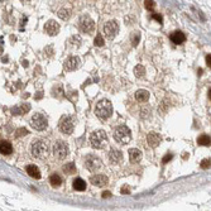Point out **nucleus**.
Instances as JSON below:
<instances>
[{"label": "nucleus", "mask_w": 211, "mask_h": 211, "mask_svg": "<svg viewBox=\"0 0 211 211\" xmlns=\"http://www.w3.org/2000/svg\"><path fill=\"white\" fill-rule=\"evenodd\" d=\"M49 152V147H48V143L43 139H37L33 142L32 144V154L36 157V158H44L47 157Z\"/></svg>", "instance_id": "1"}, {"label": "nucleus", "mask_w": 211, "mask_h": 211, "mask_svg": "<svg viewBox=\"0 0 211 211\" xmlns=\"http://www.w3.org/2000/svg\"><path fill=\"white\" fill-rule=\"evenodd\" d=\"M90 143L95 149H103L108 144V135L104 130H95L90 135Z\"/></svg>", "instance_id": "2"}, {"label": "nucleus", "mask_w": 211, "mask_h": 211, "mask_svg": "<svg viewBox=\"0 0 211 211\" xmlns=\"http://www.w3.org/2000/svg\"><path fill=\"white\" fill-rule=\"evenodd\" d=\"M95 114L100 119H103V120L110 118L111 114H113V105H111V103L109 100H106V99L99 101L98 105H96V108H95Z\"/></svg>", "instance_id": "3"}, {"label": "nucleus", "mask_w": 211, "mask_h": 211, "mask_svg": "<svg viewBox=\"0 0 211 211\" xmlns=\"http://www.w3.org/2000/svg\"><path fill=\"white\" fill-rule=\"evenodd\" d=\"M114 138L120 144H128L132 139V132L127 125H120L114 132Z\"/></svg>", "instance_id": "4"}, {"label": "nucleus", "mask_w": 211, "mask_h": 211, "mask_svg": "<svg viewBox=\"0 0 211 211\" xmlns=\"http://www.w3.org/2000/svg\"><path fill=\"white\" fill-rule=\"evenodd\" d=\"M53 154H54L58 159L66 158L67 154H68V147H67V144H66L65 142H62V140L56 142L54 145H53Z\"/></svg>", "instance_id": "5"}, {"label": "nucleus", "mask_w": 211, "mask_h": 211, "mask_svg": "<svg viewBox=\"0 0 211 211\" xmlns=\"http://www.w3.org/2000/svg\"><path fill=\"white\" fill-rule=\"evenodd\" d=\"M81 32L83 33H91L95 29V22L90 18L88 15H82L80 18V24H78Z\"/></svg>", "instance_id": "6"}, {"label": "nucleus", "mask_w": 211, "mask_h": 211, "mask_svg": "<svg viewBox=\"0 0 211 211\" xmlns=\"http://www.w3.org/2000/svg\"><path fill=\"white\" fill-rule=\"evenodd\" d=\"M101 164H103L101 159H100L99 157L94 156V154H90V156H87V157L85 158V167H86L90 172L98 171V169L101 167Z\"/></svg>", "instance_id": "7"}, {"label": "nucleus", "mask_w": 211, "mask_h": 211, "mask_svg": "<svg viewBox=\"0 0 211 211\" xmlns=\"http://www.w3.org/2000/svg\"><path fill=\"white\" fill-rule=\"evenodd\" d=\"M47 124H48L47 119H46V116L42 115V114H36V115H33V118H32V120H31V125H32V128L36 129V130H43V129H46V128H47Z\"/></svg>", "instance_id": "8"}, {"label": "nucleus", "mask_w": 211, "mask_h": 211, "mask_svg": "<svg viewBox=\"0 0 211 211\" xmlns=\"http://www.w3.org/2000/svg\"><path fill=\"white\" fill-rule=\"evenodd\" d=\"M119 32V24L116 20H110L104 25V33L109 39H113Z\"/></svg>", "instance_id": "9"}, {"label": "nucleus", "mask_w": 211, "mask_h": 211, "mask_svg": "<svg viewBox=\"0 0 211 211\" xmlns=\"http://www.w3.org/2000/svg\"><path fill=\"white\" fill-rule=\"evenodd\" d=\"M59 129H61L62 133L65 134H71L75 129V125H73V122L71 120V118H63L61 120V123H59Z\"/></svg>", "instance_id": "10"}, {"label": "nucleus", "mask_w": 211, "mask_h": 211, "mask_svg": "<svg viewBox=\"0 0 211 211\" xmlns=\"http://www.w3.org/2000/svg\"><path fill=\"white\" fill-rule=\"evenodd\" d=\"M44 32L48 34V36H57L58 32H59V25L56 20H48L46 24H44Z\"/></svg>", "instance_id": "11"}, {"label": "nucleus", "mask_w": 211, "mask_h": 211, "mask_svg": "<svg viewBox=\"0 0 211 211\" xmlns=\"http://www.w3.org/2000/svg\"><path fill=\"white\" fill-rule=\"evenodd\" d=\"M78 66H80V58L76 56H72L65 61V70L66 71H75Z\"/></svg>", "instance_id": "12"}, {"label": "nucleus", "mask_w": 211, "mask_h": 211, "mask_svg": "<svg viewBox=\"0 0 211 211\" xmlns=\"http://www.w3.org/2000/svg\"><path fill=\"white\" fill-rule=\"evenodd\" d=\"M161 140H162L161 135L157 134V133H154V132L149 133L148 137H147V142H148V145H149L150 148H156V147H158L159 143H161Z\"/></svg>", "instance_id": "13"}, {"label": "nucleus", "mask_w": 211, "mask_h": 211, "mask_svg": "<svg viewBox=\"0 0 211 211\" xmlns=\"http://www.w3.org/2000/svg\"><path fill=\"white\" fill-rule=\"evenodd\" d=\"M91 183L94 185V186H98V187H103V186H105L106 183H108V177L105 176V174H95V176H93L91 177Z\"/></svg>", "instance_id": "14"}, {"label": "nucleus", "mask_w": 211, "mask_h": 211, "mask_svg": "<svg viewBox=\"0 0 211 211\" xmlns=\"http://www.w3.org/2000/svg\"><path fill=\"white\" fill-rule=\"evenodd\" d=\"M109 159L113 164H118L123 161V153L118 149H111L110 153H109Z\"/></svg>", "instance_id": "15"}, {"label": "nucleus", "mask_w": 211, "mask_h": 211, "mask_svg": "<svg viewBox=\"0 0 211 211\" xmlns=\"http://www.w3.org/2000/svg\"><path fill=\"white\" fill-rule=\"evenodd\" d=\"M13 152V145L8 140H0V153L3 156H9Z\"/></svg>", "instance_id": "16"}, {"label": "nucleus", "mask_w": 211, "mask_h": 211, "mask_svg": "<svg viewBox=\"0 0 211 211\" xmlns=\"http://www.w3.org/2000/svg\"><path fill=\"white\" fill-rule=\"evenodd\" d=\"M31 110V105L29 104H20L19 106H14L12 108V113L13 115H24Z\"/></svg>", "instance_id": "17"}, {"label": "nucleus", "mask_w": 211, "mask_h": 211, "mask_svg": "<svg viewBox=\"0 0 211 211\" xmlns=\"http://www.w3.org/2000/svg\"><path fill=\"white\" fill-rule=\"evenodd\" d=\"M171 41L174 43V44H182L185 41H186V36L182 33V32H179V31H176L171 34Z\"/></svg>", "instance_id": "18"}, {"label": "nucleus", "mask_w": 211, "mask_h": 211, "mask_svg": "<svg viewBox=\"0 0 211 211\" xmlns=\"http://www.w3.org/2000/svg\"><path fill=\"white\" fill-rule=\"evenodd\" d=\"M129 159H130V162H133V163H135V162H139L140 161V158H142V152L139 149H137V148H132V149H129Z\"/></svg>", "instance_id": "19"}, {"label": "nucleus", "mask_w": 211, "mask_h": 211, "mask_svg": "<svg viewBox=\"0 0 211 211\" xmlns=\"http://www.w3.org/2000/svg\"><path fill=\"white\" fill-rule=\"evenodd\" d=\"M27 172H28V174L31 176V177H33V178H41V171H39V168L37 167V166H34V164H28L27 166Z\"/></svg>", "instance_id": "20"}, {"label": "nucleus", "mask_w": 211, "mask_h": 211, "mask_svg": "<svg viewBox=\"0 0 211 211\" xmlns=\"http://www.w3.org/2000/svg\"><path fill=\"white\" fill-rule=\"evenodd\" d=\"M135 99L138 101H140V103H145L149 99V93L147 91V90H144V88H140V90H138V91L135 93Z\"/></svg>", "instance_id": "21"}, {"label": "nucleus", "mask_w": 211, "mask_h": 211, "mask_svg": "<svg viewBox=\"0 0 211 211\" xmlns=\"http://www.w3.org/2000/svg\"><path fill=\"white\" fill-rule=\"evenodd\" d=\"M73 188H75L76 191H85V190H86V182H85L82 178L77 177V178L73 181Z\"/></svg>", "instance_id": "22"}, {"label": "nucleus", "mask_w": 211, "mask_h": 211, "mask_svg": "<svg viewBox=\"0 0 211 211\" xmlns=\"http://www.w3.org/2000/svg\"><path fill=\"white\" fill-rule=\"evenodd\" d=\"M49 182H51V185L53 187H58V186H61V183H62V178L59 177L57 173H53L49 177Z\"/></svg>", "instance_id": "23"}, {"label": "nucleus", "mask_w": 211, "mask_h": 211, "mask_svg": "<svg viewBox=\"0 0 211 211\" xmlns=\"http://www.w3.org/2000/svg\"><path fill=\"white\" fill-rule=\"evenodd\" d=\"M76 166H75V163H72V162H70V163H67V164H65L63 166V172L66 173V174H75L76 173Z\"/></svg>", "instance_id": "24"}, {"label": "nucleus", "mask_w": 211, "mask_h": 211, "mask_svg": "<svg viewBox=\"0 0 211 211\" xmlns=\"http://www.w3.org/2000/svg\"><path fill=\"white\" fill-rule=\"evenodd\" d=\"M197 143H198L200 145H205V147L210 145V135H207V134L200 135L198 139H197Z\"/></svg>", "instance_id": "25"}, {"label": "nucleus", "mask_w": 211, "mask_h": 211, "mask_svg": "<svg viewBox=\"0 0 211 211\" xmlns=\"http://www.w3.org/2000/svg\"><path fill=\"white\" fill-rule=\"evenodd\" d=\"M70 15H71V10H70V9H66V8H63V9H61V10L58 12V17L61 18V19H63V20L68 19Z\"/></svg>", "instance_id": "26"}, {"label": "nucleus", "mask_w": 211, "mask_h": 211, "mask_svg": "<svg viewBox=\"0 0 211 211\" xmlns=\"http://www.w3.org/2000/svg\"><path fill=\"white\" fill-rule=\"evenodd\" d=\"M134 73H135L137 77H143L144 73H145V68H144L142 65H138V66H135V68H134Z\"/></svg>", "instance_id": "27"}, {"label": "nucleus", "mask_w": 211, "mask_h": 211, "mask_svg": "<svg viewBox=\"0 0 211 211\" xmlns=\"http://www.w3.org/2000/svg\"><path fill=\"white\" fill-rule=\"evenodd\" d=\"M104 38H103V36L101 34H98L96 37H95V46H98V47H103L104 46Z\"/></svg>", "instance_id": "28"}, {"label": "nucleus", "mask_w": 211, "mask_h": 211, "mask_svg": "<svg viewBox=\"0 0 211 211\" xmlns=\"http://www.w3.org/2000/svg\"><path fill=\"white\" fill-rule=\"evenodd\" d=\"M27 134H29V132H28L25 128H19V129H17V132H15V137H24V135H27Z\"/></svg>", "instance_id": "29"}, {"label": "nucleus", "mask_w": 211, "mask_h": 211, "mask_svg": "<svg viewBox=\"0 0 211 211\" xmlns=\"http://www.w3.org/2000/svg\"><path fill=\"white\" fill-rule=\"evenodd\" d=\"M139 32H133V46H137V43L139 42Z\"/></svg>", "instance_id": "30"}, {"label": "nucleus", "mask_w": 211, "mask_h": 211, "mask_svg": "<svg viewBox=\"0 0 211 211\" xmlns=\"http://www.w3.org/2000/svg\"><path fill=\"white\" fill-rule=\"evenodd\" d=\"M145 8L148 10H153L156 8V3L154 2H145Z\"/></svg>", "instance_id": "31"}, {"label": "nucleus", "mask_w": 211, "mask_h": 211, "mask_svg": "<svg viewBox=\"0 0 211 211\" xmlns=\"http://www.w3.org/2000/svg\"><path fill=\"white\" fill-rule=\"evenodd\" d=\"M210 167V159H202L201 161V168H203V169H206V168H208Z\"/></svg>", "instance_id": "32"}, {"label": "nucleus", "mask_w": 211, "mask_h": 211, "mask_svg": "<svg viewBox=\"0 0 211 211\" xmlns=\"http://www.w3.org/2000/svg\"><path fill=\"white\" fill-rule=\"evenodd\" d=\"M152 18H153L154 20H157L158 23H161V24H162V22H163V18H162L161 14H152Z\"/></svg>", "instance_id": "33"}, {"label": "nucleus", "mask_w": 211, "mask_h": 211, "mask_svg": "<svg viewBox=\"0 0 211 211\" xmlns=\"http://www.w3.org/2000/svg\"><path fill=\"white\" fill-rule=\"evenodd\" d=\"M172 157H173V156H172V154H167V156H164V158H163V159H162V162H163V163H164V164H166V163H167V162H169V161H171V159H172Z\"/></svg>", "instance_id": "34"}, {"label": "nucleus", "mask_w": 211, "mask_h": 211, "mask_svg": "<svg viewBox=\"0 0 211 211\" xmlns=\"http://www.w3.org/2000/svg\"><path fill=\"white\" fill-rule=\"evenodd\" d=\"M103 197H104V198H106V197H111V192H109V191H104V192H103Z\"/></svg>", "instance_id": "35"}, {"label": "nucleus", "mask_w": 211, "mask_h": 211, "mask_svg": "<svg viewBox=\"0 0 211 211\" xmlns=\"http://www.w3.org/2000/svg\"><path fill=\"white\" fill-rule=\"evenodd\" d=\"M130 192V190L127 187V186H124L123 188H122V193H129Z\"/></svg>", "instance_id": "36"}, {"label": "nucleus", "mask_w": 211, "mask_h": 211, "mask_svg": "<svg viewBox=\"0 0 211 211\" xmlns=\"http://www.w3.org/2000/svg\"><path fill=\"white\" fill-rule=\"evenodd\" d=\"M210 62H211V58H210V54H207V56H206V63H207L208 67H210V65H211Z\"/></svg>", "instance_id": "37"}]
</instances>
